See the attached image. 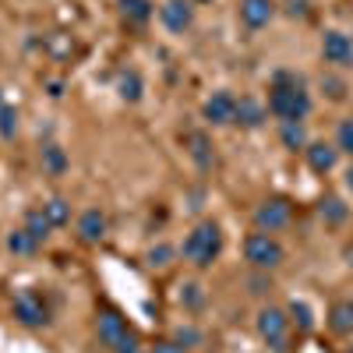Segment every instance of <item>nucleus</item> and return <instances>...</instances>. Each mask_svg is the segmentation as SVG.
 Instances as JSON below:
<instances>
[{"mask_svg": "<svg viewBox=\"0 0 353 353\" xmlns=\"http://www.w3.org/2000/svg\"><path fill=\"white\" fill-rule=\"evenodd\" d=\"M269 113L279 117V124L286 121H304L311 113V92L297 71H276L272 88H269Z\"/></svg>", "mask_w": 353, "mask_h": 353, "instance_id": "1", "label": "nucleus"}, {"mask_svg": "<svg viewBox=\"0 0 353 353\" xmlns=\"http://www.w3.org/2000/svg\"><path fill=\"white\" fill-rule=\"evenodd\" d=\"M181 251H184V261H191L194 269H209V265L219 258V251H223V230H219V223H212V219L198 223L188 233V241H184Z\"/></svg>", "mask_w": 353, "mask_h": 353, "instance_id": "2", "label": "nucleus"}, {"mask_svg": "<svg viewBox=\"0 0 353 353\" xmlns=\"http://www.w3.org/2000/svg\"><path fill=\"white\" fill-rule=\"evenodd\" d=\"M96 332H99V343L110 346L113 353H138V336L128 329V321L117 311H103L99 314Z\"/></svg>", "mask_w": 353, "mask_h": 353, "instance_id": "3", "label": "nucleus"}, {"mask_svg": "<svg viewBox=\"0 0 353 353\" xmlns=\"http://www.w3.org/2000/svg\"><path fill=\"white\" fill-rule=\"evenodd\" d=\"M244 258L254 265V269H276V265H283V258H286V251H283V244L272 237V233H251V237L244 241Z\"/></svg>", "mask_w": 353, "mask_h": 353, "instance_id": "4", "label": "nucleus"}, {"mask_svg": "<svg viewBox=\"0 0 353 353\" xmlns=\"http://www.w3.org/2000/svg\"><path fill=\"white\" fill-rule=\"evenodd\" d=\"M11 311H14V318L21 321L25 329H39V325L50 321V307L43 301V293H36V290H18Z\"/></svg>", "mask_w": 353, "mask_h": 353, "instance_id": "5", "label": "nucleus"}, {"mask_svg": "<svg viewBox=\"0 0 353 353\" xmlns=\"http://www.w3.org/2000/svg\"><path fill=\"white\" fill-rule=\"evenodd\" d=\"M258 336L269 343L276 353L286 350V336H290V314L283 307H261L258 311Z\"/></svg>", "mask_w": 353, "mask_h": 353, "instance_id": "6", "label": "nucleus"}, {"mask_svg": "<svg viewBox=\"0 0 353 353\" xmlns=\"http://www.w3.org/2000/svg\"><path fill=\"white\" fill-rule=\"evenodd\" d=\"M290 219H293V205L286 201V198H265L258 209H254V226L261 230V233H276V230H286L290 226Z\"/></svg>", "mask_w": 353, "mask_h": 353, "instance_id": "7", "label": "nucleus"}, {"mask_svg": "<svg viewBox=\"0 0 353 353\" xmlns=\"http://www.w3.org/2000/svg\"><path fill=\"white\" fill-rule=\"evenodd\" d=\"M321 57H325V64L350 68L353 64V36L339 32V28H325L321 32Z\"/></svg>", "mask_w": 353, "mask_h": 353, "instance_id": "8", "label": "nucleus"}, {"mask_svg": "<svg viewBox=\"0 0 353 353\" xmlns=\"http://www.w3.org/2000/svg\"><path fill=\"white\" fill-rule=\"evenodd\" d=\"M233 113H237V96H233V92H226V88L212 92L209 99H205V106H201V117H205V121H209L212 128L233 124Z\"/></svg>", "mask_w": 353, "mask_h": 353, "instance_id": "9", "label": "nucleus"}, {"mask_svg": "<svg viewBox=\"0 0 353 353\" xmlns=\"http://www.w3.org/2000/svg\"><path fill=\"white\" fill-rule=\"evenodd\" d=\"M159 18L170 32H188L194 21V8H191V0H166L159 8Z\"/></svg>", "mask_w": 353, "mask_h": 353, "instance_id": "10", "label": "nucleus"}, {"mask_svg": "<svg viewBox=\"0 0 353 353\" xmlns=\"http://www.w3.org/2000/svg\"><path fill=\"white\" fill-rule=\"evenodd\" d=\"M304 159L314 173H332L336 163H339V149L336 145H325V141H311L304 149Z\"/></svg>", "mask_w": 353, "mask_h": 353, "instance_id": "11", "label": "nucleus"}, {"mask_svg": "<svg viewBox=\"0 0 353 353\" xmlns=\"http://www.w3.org/2000/svg\"><path fill=\"white\" fill-rule=\"evenodd\" d=\"M276 14V4L272 0H241V21L248 28H265Z\"/></svg>", "mask_w": 353, "mask_h": 353, "instance_id": "12", "label": "nucleus"}, {"mask_svg": "<svg viewBox=\"0 0 353 353\" xmlns=\"http://www.w3.org/2000/svg\"><path fill=\"white\" fill-rule=\"evenodd\" d=\"M265 117H269V106H261L258 99H251V96H244V99H237V113H233V124H241V128H261L265 124Z\"/></svg>", "mask_w": 353, "mask_h": 353, "instance_id": "13", "label": "nucleus"}, {"mask_svg": "<svg viewBox=\"0 0 353 353\" xmlns=\"http://www.w3.org/2000/svg\"><path fill=\"white\" fill-rule=\"evenodd\" d=\"M78 233H81L85 244H99L106 237V216L99 209H85L78 216Z\"/></svg>", "mask_w": 353, "mask_h": 353, "instance_id": "14", "label": "nucleus"}, {"mask_svg": "<svg viewBox=\"0 0 353 353\" xmlns=\"http://www.w3.org/2000/svg\"><path fill=\"white\" fill-rule=\"evenodd\" d=\"M329 329L336 332V336H353V297H343V301H336L332 307H329Z\"/></svg>", "mask_w": 353, "mask_h": 353, "instance_id": "15", "label": "nucleus"}, {"mask_svg": "<svg viewBox=\"0 0 353 353\" xmlns=\"http://www.w3.org/2000/svg\"><path fill=\"white\" fill-rule=\"evenodd\" d=\"M279 141H283V149H290V152H304L307 149V131H304V121H286V124H279Z\"/></svg>", "mask_w": 353, "mask_h": 353, "instance_id": "16", "label": "nucleus"}, {"mask_svg": "<svg viewBox=\"0 0 353 353\" xmlns=\"http://www.w3.org/2000/svg\"><path fill=\"white\" fill-rule=\"evenodd\" d=\"M141 92H145V85H141V74H138L134 68H128V71L117 74V96H121L124 103H138Z\"/></svg>", "mask_w": 353, "mask_h": 353, "instance_id": "17", "label": "nucleus"}, {"mask_svg": "<svg viewBox=\"0 0 353 353\" xmlns=\"http://www.w3.org/2000/svg\"><path fill=\"white\" fill-rule=\"evenodd\" d=\"M318 216L325 219L329 226H343V223H346V216H350V209L343 205V198L329 194V198H321V205H318Z\"/></svg>", "mask_w": 353, "mask_h": 353, "instance_id": "18", "label": "nucleus"}, {"mask_svg": "<svg viewBox=\"0 0 353 353\" xmlns=\"http://www.w3.org/2000/svg\"><path fill=\"white\" fill-rule=\"evenodd\" d=\"M39 244H43V241H36L25 226H18V230L8 233V251H11V254H36Z\"/></svg>", "mask_w": 353, "mask_h": 353, "instance_id": "19", "label": "nucleus"}, {"mask_svg": "<svg viewBox=\"0 0 353 353\" xmlns=\"http://www.w3.org/2000/svg\"><path fill=\"white\" fill-rule=\"evenodd\" d=\"M121 14L131 25H145V21L156 14V8H152V0H121Z\"/></svg>", "mask_w": 353, "mask_h": 353, "instance_id": "20", "label": "nucleus"}, {"mask_svg": "<svg viewBox=\"0 0 353 353\" xmlns=\"http://www.w3.org/2000/svg\"><path fill=\"white\" fill-rule=\"evenodd\" d=\"M39 209H43V216L50 219V226H53V230L71 223V205H68L64 198H50V201H43V205H39Z\"/></svg>", "mask_w": 353, "mask_h": 353, "instance_id": "21", "label": "nucleus"}, {"mask_svg": "<svg viewBox=\"0 0 353 353\" xmlns=\"http://www.w3.org/2000/svg\"><path fill=\"white\" fill-rule=\"evenodd\" d=\"M43 170L50 176H61L68 170V152L61 149V145H46V149H43Z\"/></svg>", "mask_w": 353, "mask_h": 353, "instance_id": "22", "label": "nucleus"}, {"mask_svg": "<svg viewBox=\"0 0 353 353\" xmlns=\"http://www.w3.org/2000/svg\"><path fill=\"white\" fill-rule=\"evenodd\" d=\"M25 230L32 233L36 241H46L53 226H50V219L43 216V209H28V212H25Z\"/></svg>", "mask_w": 353, "mask_h": 353, "instance_id": "23", "label": "nucleus"}, {"mask_svg": "<svg viewBox=\"0 0 353 353\" xmlns=\"http://www.w3.org/2000/svg\"><path fill=\"white\" fill-rule=\"evenodd\" d=\"M286 314H290V321H297L301 332H311V329H314V314H311V307H307L304 301H293Z\"/></svg>", "mask_w": 353, "mask_h": 353, "instance_id": "24", "label": "nucleus"}, {"mask_svg": "<svg viewBox=\"0 0 353 353\" xmlns=\"http://www.w3.org/2000/svg\"><path fill=\"white\" fill-rule=\"evenodd\" d=\"M18 134V110L8 103L4 110H0V138H4V141H11Z\"/></svg>", "mask_w": 353, "mask_h": 353, "instance_id": "25", "label": "nucleus"}, {"mask_svg": "<svg viewBox=\"0 0 353 353\" xmlns=\"http://www.w3.org/2000/svg\"><path fill=\"white\" fill-rule=\"evenodd\" d=\"M336 149L353 156V117H346V121H339V131H336Z\"/></svg>", "mask_w": 353, "mask_h": 353, "instance_id": "26", "label": "nucleus"}, {"mask_svg": "<svg viewBox=\"0 0 353 353\" xmlns=\"http://www.w3.org/2000/svg\"><path fill=\"white\" fill-rule=\"evenodd\" d=\"M188 145H191V156L198 159V166H209L212 156H209V141H205V134H188Z\"/></svg>", "mask_w": 353, "mask_h": 353, "instance_id": "27", "label": "nucleus"}, {"mask_svg": "<svg viewBox=\"0 0 353 353\" xmlns=\"http://www.w3.org/2000/svg\"><path fill=\"white\" fill-rule=\"evenodd\" d=\"M181 304H184V307H191V311H198V307L205 304V293H201V286H198V283L181 286Z\"/></svg>", "mask_w": 353, "mask_h": 353, "instance_id": "28", "label": "nucleus"}, {"mask_svg": "<svg viewBox=\"0 0 353 353\" xmlns=\"http://www.w3.org/2000/svg\"><path fill=\"white\" fill-rule=\"evenodd\" d=\"M181 346H198L201 343V332L198 329H191V325H184V329H176V336H173Z\"/></svg>", "mask_w": 353, "mask_h": 353, "instance_id": "29", "label": "nucleus"}, {"mask_svg": "<svg viewBox=\"0 0 353 353\" xmlns=\"http://www.w3.org/2000/svg\"><path fill=\"white\" fill-rule=\"evenodd\" d=\"M170 258H173V248H166V244H159V248L149 251V265H159V269H163V265H170Z\"/></svg>", "mask_w": 353, "mask_h": 353, "instance_id": "30", "label": "nucleus"}, {"mask_svg": "<svg viewBox=\"0 0 353 353\" xmlns=\"http://www.w3.org/2000/svg\"><path fill=\"white\" fill-rule=\"evenodd\" d=\"M152 353H188V346H181L176 339H163V343L152 346Z\"/></svg>", "mask_w": 353, "mask_h": 353, "instance_id": "31", "label": "nucleus"}, {"mask_svg": "<svg viewBox=\"0 0 353 353\" xmlns=\"http://www.w3.org/2000/svg\"><path fill=\"white\" fill-rule=\"evenodd\" d=\"M321 85L329 88V96H332V99H343V96H346V85H343L339 78H325V81H321Z\"/></svg>", "mask_w": 353, "mask_h": 353, "instance_id": "32", "label": "nucleus"}, {"mask_svg": "<svg viewBox=\"0 0 353 353\" xmlns=\"http://www.w3.org/2000/svg\"><path fill=\"white\" fill-rule=\"evenodd\" d=\"M343 184H346V191H350V194H353V166H350V170H346V173H343Z\"/></svg>", "mask_w": 353, "mask_h": 353, "instance_id": "33", "label": "nucleus"}, {"mask_svg": "<svg viewBox=\"0 0 353 353\" xmlns=\"http://www.w3.org/2000/svg\"><path fill=\"white\" fill-rule=\"evenodd\" d=\"M4 106H8V103H4V92H0V110H4Z\"/></svg>", "mask_w": 353, "mask_h": 353, "instance_id": "34", "label": "nucleus"}, {"mask_svg": "<svg viewBox=\"0 0 353 353\" xmlns=\"http://www.w3.org/2000/svg\"><path fill=\"white\" fill-rule=\"evenodd\" d=\"M191 4H209V0H191Z\"/></svg>", "mask_w": 353, "mask_h": 353, "instance_id": "35", "label": "nucleus"}]
</instances>
